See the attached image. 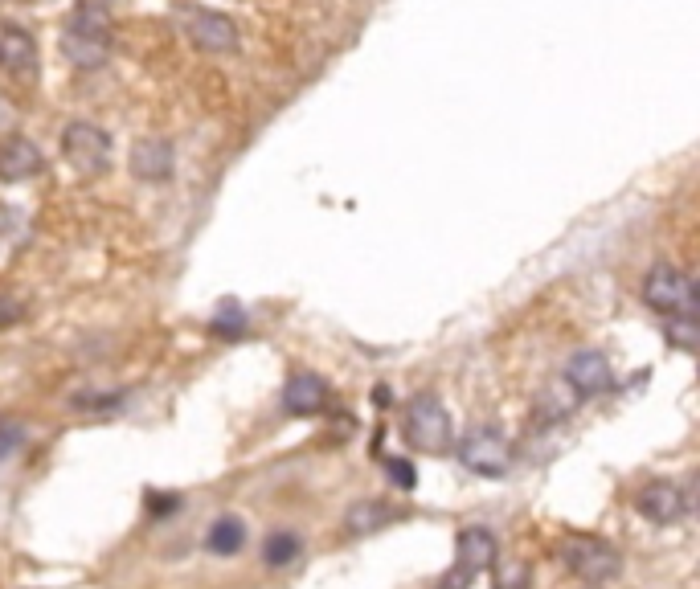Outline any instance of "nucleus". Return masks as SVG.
Wrapping results in <instances>:
<instances>
[{"instance_id": "obj_1", "label": "nucleus", "mask_w": 700, "mask_h": 589, "mask_svg": "<svg viewBox=\"0 0 700 589\" xmlns=\"http://www.w3.org/2000/svg\"><path fill=\"white\" fill-rule=\"evenodd\" d=\"M111 54V13L103 5H78L62 29V58L78 70H99Z\"/></svg>"}, {"instance_id": "obj_2", "label": "nucleus", "mask_w": 700, "mask_h": 589, "mask_svg": "<svg viewBox=\"0 0 700 589\" xmlns=\"http://www.w3.org/2000/svg\"><path fill=\"white\" fill-rule=\"evenodd\" d=\"M557 553H561L565 569H570L574 577H582V581H590V585H606V581H615V577L623 573L619 549L610 545V540H598V536L574 532V536L561 540Z\"/></svg>"}, {"instance_id": "obj_3", "label": "nucleus", "mask_w": 700, "mask_h": 589, "mask_svg": "<svg viewBox=\"0 0 700 589\" xmlns=\"http://www.w3.org/2000/svg\"><path fill=\"white\" fill-rule=\"evenodd\" d=\"M406 442L422 455H443L455 442V426L451 414L443 410V401L434 393H418L406 410Z\"/></svg>"}, {"instance_id": "obj_4", "label": "nucleus", "mask_w": 700, "mask_h": 589, "mask_svg": "<svg viewBox=\"0 0 700 589\" xmlns=\"http://www.w3.org/2000/svg\"><path fill=\"white\" fill-rule=\"evenodd\" d=\"M62 156L78 176H103L111 164V135L99 123L74 119L62 131Z\"/></svg>"}, {"instance_id": "obj_5", "label": "nucleus", "mask_w": 700, "mask_h": 589, "mask_svg": "<svg viewBox=\"0 0 700 589\" xmlns=\"http://www.w3.org/2000/svg\"><path fill=\"white\" fill-rule=\"evenodd\" d=\"M643 299H647L651 311H660V315H696V283L668 262H655L647 270Z\"/></svg>"}, {"instance_id": "obj_6", "label": "nucleus", "mask_w": 700, "mask_h": 589, "mask_svg": "<svg viewBox=\"0 0 700 589\" xmlns=\"http://www.w3.org/2000/svg\"><path fill=\"white\" fill-rule=\"evenodd\" d=\"M459 463H463L471 475L500 479V475L512 467V442H508L496 426H475V430H467L463 442H459Z\"/></svg>"}, {"instance_id": "obj_7", "label": "nucleus", "mask_w": 700, "mask_h": 589, "mask_svg": "<svg viewBox=\"0 0 700 589\" xmlns=\"http://www.w3.org/2000/svg\"><path fill=\"white\" fill-rule=\"evenodd\" d=\"M181 21H185L189 41L197 45L201 54H230V50H238V37L242 33H238V21L234 17L213 13V9H185Z\"/></svg>"}, {"instance_id": "obj_8", "label": "nucleus", "mask_w": 700, "mask_h": 589, "mask_svg": "<svg viewBox=\"0 0 700 589\" xmlns=\"http://www.w3.org/2000/svg\"><path fill=\"white\" fill-rule=\"evenodd\" d=\"M635 508L651 520V524H676L684 512H688V495L680 483H668V479H655L639 491Z\"/></svg>"}, {"instance_id": "obj_9", "label": "nucleus", "mask_w": 700, "mask_h": 589, "mask_svg": "<svg viewBox=\"0 0 700 589\" xmlns=\"http://www.w3.org/2000/svg\"><path fill=\"white\" fill-rule=\"evenodd\" d=\"M565 385H570L578 397H598L610 389V360L602 352H578L565 365Z\"/></svg>"}, {"instance_id": "obj_10", "label": "nucleus", "mask_w": 700, "mask_h": 589, "mask_svg": "<svg viewBox=\"0 0 700 589\" xmlns=\"http://www.w3.org/2000/svg\"><path fill=\"white\" fill-rule=\"evenodd\" d=\"M328 405V381L316 373H295L283 385V410L291 418H316Z\"/></svg>"}, {"instance_id": "obj_11", "label": "nucleus", "mask_w": 700, "mask_h": 589, "mask_svg": "<svg viewBox=\"0 0 700 589\" xmlns=\"http://www.w3.org/2000/svg\"><path fill=\"white\" fill-rule=\"evenodd\" d=\"M41 152L33 140H25V135H9L5 144H0V180L5 185H21V180H33L41 172Z\"/></svg>"}, {"instance_id": "obj_12", "label": "nucleus", "mask_w": 700, "mask_h": 589, "mask_svg": "<svg viewBox=\"0 0 700 589\" xmlns=\"http://www.w3.org/2000/svg\"><path fill=\"white\" fill-rule=\"evenodd\" d=\"M500 557V545H496V536L488 528H463L459 540H455V565L471 569L475 577L492 569V561Z\"/></svg>"}, {"instance_id": "obj_13", "label": "nucleus", "mask_w": 700, "mask_h": 589, "mask_svg": "<svg viewBox=\"0 0 700 589\" xmlns=\"http://www.w3.org/2000/svg\"><path fill=\"white\" fill-rule=\"evenodd\" d=\"M33 66H37V41H33L21 25L0 21V70H9V74H33Z\"/></svg>"}, {"instance_id": "obj_14", "label": "nucleus", "mask_w": 700, "mask_h": 589, "mask_svg": "<svg viewBox=\"0 0 700 589\" xmlns=\"http://www.w3.org/2000/svg\"><path fill=\"white\" fill-rule=\"evenodd\" d=\"M172 164H177V156H172V144L168 140H156V135H148V140H140L136 148H131V172H136L140 180H168L172 176Z\"/></svg>"}, {"instance_id": "obj_15", "label": "nucleus", "mask_w": 700, "mask_h": 589, "mask_svg": "<svg viewBox=\"0 0 700 589\" xmlns=\"http://www.w3.org/2000/svg\"><path fill=\"white\" fill-rule=\"evenodd\" d=\"M393 520H398V512H393L385 500H361V504L348 508L344 528H348V536H365V532H377V528H385Z\"/></svg>"}, {"instance_id": "obj_16", "label": "nucleus", "mask_w": 700, "mask_h": 589, "mask_svg": "<svg viewBox=\"0 0 700 589\" xmlns=\"http://www.w3.org/2000/svg\"><path fill=\"white\" fill-rule=\"evenodd\" d=\"M246 545V528L238 516H222L217 524H209V536H205V549L213 557H234L238 549Z\"/></svg>"}, {"instance_id": "obj_17", "label": "nucleus", "mask_w": 700, "mask_h": 589, "mask_svg": "<svg viewBox=\"0 0 700 589\" xmlns=\"http://www.w3.org/2000/svg\"><path fill=\"white\" fill-rule=\"evenodd\" d=\"M299 536L295 532H271L267 536V545H262V561H267L271 569H283V565H291L295 557H299Z\"/></svg>"}, {"instance_id": "obj_18", "label": "nucleus", "mask_w": 700, "mask_h": 589, "mask_svg": "<svg viewBox=\"0 0 700 589\" xmlns=\"http://www.w3.org/2000/svg\"><path fill=\"white\" fill-rule=\"evenodd\" d=\"M664 336H668L672 348H680V352H696V344H700L696 315H664Z\"/></svg>"}, {"instance_id": "obj_19", "label": "nucleus", "mask_w": 700, "mask_h": 589, "mask_svg": "<svg viewBox=\"0 0 700 589\" xmlns=\"http://www.w3.org/2000/svg\"><path fill=\"white\" fill-rule=\"evenodd\" d=\"M496 589H533V569L520 557H496Z\"/></svg>"}, {"instance_id": "obj_20", "label": "nucleus", "mask_w": 700, "mask_h": 589, "mask_svg": "<svg viewBox=\"0 0 700 589\" xmlns=\"http://www.w3.org/2000/svg\"><path fill=\"white\" fill-rule=\"evenodd\" d=\"M213 336H226V340H234V336H242L246 332V311L234 303V299H226L222 307H217V315H213Z\"/></svg>"}, {"instance_id": "obj_21", "label": "nucleus", "mask_w": 700, "mask_h": 589, "mask_svg": "<svg viewBox=\"0 0 700 589\" xmlns=\"http://www.w3.org/2000/svg\"><path fill=\"white\" fill-rule=\"evenodd\" d=\"M574 410V397H565V381H561V389H545L541 393V422H561L565 414Z\"/></svg>"}, {"instance_id": "obj_22", "label": "nucleus", "mask_w": 700, "mask_h": 589, "mask_svg": "<svg viewBox=\"0 0 700 589\" xmlns=\"http://www.w3.org/2000/svg\"><path fill=\"white\" fill-rule=\"evenodd\" d=\"M17 320H25V299L13 291H0V328H13Z\"/></svg>"}, {"instance_id": "obj_23", "label": "nucleus", "mask_w": 700, "mask_h": 589, "mask_svg": "<svg viewBox=\"0 0 700 589\" xmlns=\"http://www.w3.org/2000/svg\"><path fill=\"white\" fill-rule=\"evenodd\" d=\"M385 463V471H389V479L398 483L402 491H410L414 483H418V471H414V463L410 459H381Z\"/></svg>"}, {"instance_id": "obj_24", "label": "nucleus", "mask_w": 700, "mask_h": 589, "mask_svg": "<svg viewBox=\"0 0 700 589\" xmlns=\"http://www.w3.org/2000/svg\"><path fill=\"white\" fill-rule=\"evenodd\" d=\"M471 581H475V573H471V569L451 565V569L439 577V585H434V589H471Z\"/></svg>"}, {"instance_id": "obj_25", "label": "nucleus", "mask_w": 700, "mask_h": 589, "mask_svg": "<svg viewBox=\"0 0 700 589\" xmlns=\"http://www.w3.org/2000/svg\"><path fill=\"white\" fill-rule=\"evenodd\" d=\"M148 508H152V516H164V512H177L181 500H177V495H152Z\"/></svg>"}, {"instance_id": "obj_26", "label": "nucleus", "mask_w": 700, "mask_h": 589, "mask_svg": "<svg viewBox=\"0 0 700 589\" xmlns=\"http://www.w3.org/2000/svg\"><path fill=\"white\" fill-rule=\"evenodd\" d=\"M13 127H17V107H13L5 95H0V135L13 131Z\"/></svg>"}, {"instance_id": "obj_27", "label": "nucleus", "mask_w": 700, "mask_h": 589, "mask_svg": "<svg viewBox=\"0 0 700 589\" xmlns=\"http://www.w3.org/2000/svg\"><path fill=\"white\" fill-rule=\"evenodd\" d=\"M373 393H377V405H389V389H385V385H377Z\"/></svg>"}]
</instances>
